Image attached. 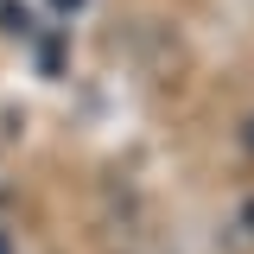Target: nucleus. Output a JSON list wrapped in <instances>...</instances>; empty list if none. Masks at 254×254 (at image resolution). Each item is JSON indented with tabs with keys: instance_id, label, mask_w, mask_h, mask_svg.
Instances as JSON below:
<instances>
[{
	"instance_id": "nucleus-1",
	"label": "nucleus",
	"mask_w": 254,
	"mask_h": 254,
	"mask_svg": "<svg viewBox=\"0 0 254 254\" xmlns=\"http://www.w3.org/2000/svg\"><path fill=\"white\" fill-rule=\"evenodd\" d=\"M0 19H6V32H13V38H19V32H32V13H26V6H13V0L0 6Z\"/></svg>"
},
{
	"instance_id": "nucleus-2",
	"label": "nucleus",
	"mask_w": 254,
	"mask_h": 254,
	"mask_svg": "<svg viewBox=\"0 0 254 254\" xmlns=\"http://www.w3.org/2000/svg\"><path fill=\"white\" fill-rule=\"evenodd\" d=\"M0 254H13V242H6V229H0Z\"/></svg>"
},
{
	"instance_id": "nucleus-3",
	"label": "nucleus",
	"mask_w": 254,
	"mask_h": 254,
	"mask_svg": "<svg viewBox=\"0 0 254 254\" xmlns=\"http://www.w3.org/2000/svg\"><path fill=\"white\" fill-rule=\"evenodd\" d=\"M58 6H76V0H58Z\"/></svg>"
}]
</instances>
